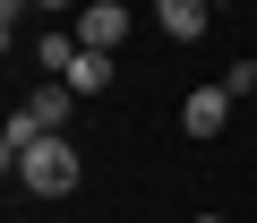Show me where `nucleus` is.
<instances>
[{
  "label": "nucleus",
  "instance_id": "1",
  "mask_svg": "<svg viewBox=\"0 0 257 223\" xmlns=\"http://www.w3.org/2000/svg\"><path fill=\"white\" fill-rule=\"evenodd\" d=\"M9 180L35 189V197H69V189H77V146H69V138H43V146H26V163H18Z\"/></svg>",
  "mask_w": 257,
  "mask_h": 223
},
{
  "label": "nucleus",
  "instance_id": "2",
  "mask_svg": "<svg viewBox=\"0 0 257 223\" xmlns=\"http://www.w3.org/2000/svg\"><path fill=\"white\" fill-rule=\"evenodd\" d=\"M128 26H138V18H128V0H86L77 43H86V52H120V43H128Z\"/></svg>",
  "mask_w": 257,
  "mask_h": 223
},
{
  "label": "nucleus",
  "instance_id": "3",
  "mask_svg": "<svg viewBox=\"0 0 257 223\" xmlns=\"http://www.w3.org/2000/svg\"><path fill=\"white\" fill-rule=\"evenodd\" d=\"M231 103H240L231 86H197V94L180 103V129H189V138H223V121H231Z\"/></svg>",
  "mask_w": 257,
  "mask_h": 223
},
{
  "label": "nucleus",
  "instance_id": "4",
  "mask_svg": "<svg viewBox=\"0 0 257 223\" xmlns=\"http://www.w3.org/2000/svg\"><path fill=\"white\" fill-rule=\"evenodd\" d=\"M155 26H163L172 43H197V35L214 26V0H155Z\"/></svg>",
  "mask_w": 257,
  "mask_h": 223
},
{
  "label": "nucleus",
  "instance_id": "5",
  "mask_svg": "<svg viewBox=\"0 0 257 223\" xmlns=\"http://www.w3.org/2000/svg\"><path fill=\"white\" fill-rule=\"evenodd\" d=\"M77 103H86V94H77V86H69V77H43V86H35V94H26V112H35V121H43V129H52V138H60V129H69V112H77Z\"/></svg>",
  "mask_w": 257,
  "mask_h": 223
},
{
  "label": "nucleus",
  "instance_id": "6",
  "mask_svg": "<svg viewBox=\"0 0 257 223\" xmlns=\"http://www.w3.org/2000/svg\"><path fill=\"white\" fill-rule=\"evenodd\" d=\"M43 138H52V129H43V121H35V112L18 103V112H9V129H0V163H9V172H18V163H26V146H43Z\"/></svg>",
  "mask_w": 257,
  "mask_h": 223
},
{
  "label": "nucleus",
  "instance_id": "7",
  "mask_svg": "<svg viewBox=\"0 0 257 223\" xmlns=\"http://www.w3.org/2000/svg\"><path fill=\"white\" fill-rule=\"evenodd\" d=\"M60 77H69V86H77V94L94 103V94H111V77H120V69H111V52H77V60H69Z\"/></svg>",
  "mask_w": 257,
  "mask_h": 223
},
{
  "label": "nucleus",
  "instance_id": "8",
  "mask_svg": "<svg viewBox=\"0 0 257 223\" xmlns=\"http://www.w3.org/2000/svg\"><path fill=\"white\" fill-rule=\"evenodd\" d=\"M77 52H86V43H77V35H35V60H43V69H52V77H60V69H69V60H77Z\"/></svg>",
  "mask_w": 257,
  "mask_h": 223
},
{
  "label": "nucleus",
  "instance_id": "9",
  "mask_svg": "<svg viewBox=\"0 0 257 223\" xmlns=\"http://www.w3.org/2000/svg\"><path fill=\"white\" fill-rule=\"evenodd\" d=\"M223 86H231V94H257V52H248V60H231V69H223Z\"/></svg>",
  "mask_w": 257,
  "mask_h": 223
},
{
  "label": "nucleus",
  "instance_id": "10",
  "mask_svg": "<svg viewBox=\"0 0 257 223\" xmlns=\"http://www.w3.org/2000/svg\"><path fill=\"white\" fill-rule=\"evenodd\" d=\"M35 9H77V0H35Z\"/></svg>",
  "mask_w": 257,
  "mask_h": 223
},
{
  "label": "nucleus",
  "instance_id": "11",
  "mask_svg": "<svg viewBox=\"0 0 257 223\" xmlns=\"http://www.w3.org/2000/svg\"><path fill=\"white\" fill-rule=\"evenodd\" d=\"M197 223H223V214H197Z\"/></svg>",
  "mask_w": 257,
  "mask_h": 223
},
{
  "label": "nucleus",
  "instance_id": "12",
  "mask_svg": "<svg viewBox=\"0 0 257 223\" xmlns=\"http://www.w3.org/2000/svg\"><path fill=\"white\" fill-rule=\"evenodd\" d=\"M214 9H231V0H214Z\"/></svg>",
  "mask_w": 257,
  "mask_h": 223
}]
</instances>
